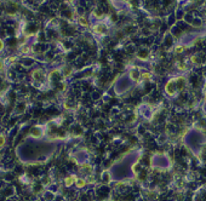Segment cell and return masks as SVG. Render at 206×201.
I'll return each mask as SVG.
<instances>
[{
    "label": "cell",
    "instance_id": "6da1fadb",
    "mask_svg": "<svg viewBox=\"0 0 206 201\" xmlns=\"http://www.w3.org/2000/svg\"><path fill=\"white\" fill-rule=\"evenodd\" d=\"M165 93L168 95L169 97H175L176 95H177V87H176V83H175V78L173 79H170L168 83L165 84Z\"/></svg>",
    "mask_w": 206,
    "mask_h": 201
},
{
    "label": "cell",
    "instance_id": "7a4b0ae2",
    "mask_svg": "<svg viewBox=\"0 0 206 201\" xmlns=\"http://www.w3.org/2000/svg\"><path fill=\"white\" fill-rule=\"evenodd\" d=\"M32 79L34 83H43L44 79H45V75H44V72L40 69V68H36V69H33L32 70Z\"/></svg>",
    "mask_w": 206,
    "mask_h": 201
},
{
    "label": "cell",
    "instance_id": "3957f363",
    "mask_svg": "<svg viewBox=\"0 0 206 201\" xmlns=\"http://www.w3.org/2000/svg\"><path fill=\"white\" fill-rule=\"evenodd\" d=\"M136 56L138 59H141V61H147V59L149 58V50L147 47H141L138 51H137Z\"/></svg>",
    "mask_w": 206,
    "mask_h": 201
},
{
    "label": "cell",
    "instance_id": "277c9868",
    "mask_svg": "<svg viewBox=\"0 0 206 201\" xmlns=\"http://www.w3.org/2000/svg\"><path fill=\"white\" fill-rule=\"evenodd\" d=\"M93 33L97 35H105L107 34V26L104 23H98L93 27Z\"/></svg>",
    "mask_w": 206,
    "mask_h": 201
},
{
    "label": "cell",
    "instance_id": "5b68a950",
    "mask_svg": "<svg viewBox=\"0 0 206 201\" xmlns=\"http://www.w3.org/2000/svg\"><path fill=\"white\" fill-rule=\"evenodd\" d=\"M129 75H130L131 80H133V81H138V80H141V75H142V73H141L137 68H131V69H130V72H129Z\"/></svg>",
    "mask_w": 206,
    "mask_h": 201
},
{
    "label": "cell",
    "instance_id": "8992f818",
    "mask_svg": "<svg viewBox=\"0 0 206 201\" xmlns=\"http://www.w3.org/2000/svg\"><path fill=\"white\" fill-rule=\"evenodd\" d=\"M78 23L80 24V27H85V28L90 26L89 19H87L85 16H79V17H78Z\"/></svg>",
    "mask_w": 206,
    "mask_h": 201
},
{
    "label": "cell",
    "instance_id": "52a82bcc",
    "mask_svg": "<svg viewBox=\"0 0 206 201\" xmlns=\"http://www.w3.org/2000/svg\"><path fill=\"white\" fill-rule=\"evenodd\" d=\"M76 177L74 176V175H72V176H68L66 179H64V184H66V187H71V185H73L75 182H76Z\"/></svg>",
    "mask_w": 206,
    "mask_h": 201
},
{
    "label": "cell",
    "instance_id": "ba28073f",
    "mask_svg": "<svg viewBox=\"0 0 206 201\" xmlns=\"http://www.w3.org/2000/svg\"><path fill=\"white\" fill-rule=\"evenodd\" d=\"M176 67H177V69L181 70V72H185V70L188 69V66L184 61H178L177 63H176Z\"/></svg>",
    "mask_w": 206,
    "mask_h": 201
},
{
    "label": "cell",
    "instance_id": "9c48e42d",
    "mask_svg": "<svg viewBox=\"0 0 206 201\" xmlns=\"http://www.w3.org/2000/svg\"><path fill=\"white\" fill-rule=\"evenodd\" d=\"M184 51H185V46H183V45H176L175 48H173V52H175L176 55H181V53H183Z\"/></svg>",
    "mask_w": 206,
    "mask_h": 201
},
{
    "label": "cell",
    "instance_id": "30bf717a",
    "mask_svg": "<svg viewBox=\"0 0 206 201\" xmlns=\"http://www.w3.org/2000/svg\"><path fill=\"white\" fill-rule=\"evenodd\" d=\"M72 72H73L72 68H71L69 66H66V67L62 69V72H61V73H62L63 76H69V75L72 74Z\"/></svg>",
    "mask_w": 206,
    "mask_h": 201
},
{
    "label": "cell",
    "instance_id": "8fae6325",
    "mask_svg": "<svg viewBox=\"0 0 206 201\" xmlns=\"http://www.w3.org/2000/svg\"><path fill=\"white\" fill-rule=\"evenodd\" d=\"M75 184H76L78 188H84V187L87 184V182H86V179L78 178V179H76V182H75Z\"/></svg>",
    "mask_w": 206,
    "mask_h": 201
},
{
    "label": "cell",
    "instance_id": "7c38bea8",
    "mask_svg": "<svg viewBox=\"0 0 206 201\" xmlns=\"http://www.w3.org/2000/svg\"><path fill=\"white\" fill-rule=\"evenodd\" d=\"M202 41H204V39H202L201 36H197V38L193 40L192 45H193V46H200V45L202 44Z\"/></svg>",
    "mask_w": 206,
    "mask_h": 201
},
{
    "label": "cell",
    "instance_id": "4fadbf2b",
    "mask_svg": "<svg viewBox=\"0 0 206 201\" xmlns=\"http://www.w3.org/2000/svg\"><path fill=\"white\" fill-rule=\"evenodd\" d=\"M152 78V74L150 73H142V75H141V80H149Z\"/></svg>",
    "mask_w": 206,
    "mask_h": 201
},
{
    "label": "cell",
    "instance_id": "5bb4252c",
    "mask_svg": "<svg viewBox=\"0 0 206 201\" xmlns=\"http://www.w3.org/2000/svg\"><path fill=\"white\" fill-rule=\"evenodd\" d=\"M32 132H33V133H32V136H33V137H39V136H40L39 133H41L40 130H38L36 127H34V128L32 130Z\"/></svg>",
    "mask_w": 206,
    "mask_h": 201
},
{
    "label": "cell",
    "instance_id": "9a60e30c",
    "mask_svg": "<svg viewBox=\"0 0 206 201\" xmlns=\"http://www.w3.org/2000/svg\"><path fill=\"white\" fill-rule=\"evenodd\" d=\"M86 182H87V183H95V177H93L92 175H91V176L89 175V176H87V178H86Z\"/></svg>",
    "mask_w": 206,
    "mask_h": 201
},
{
    "label": "cell",
    "instance_id": "2e32d148",
    "mask_svg": "<svg viewBox=\"0 0 206 201\" xmlns=\"http://www.w3.org/2000/svg\"><path fill=\"white\" fill-rule=\"evenodd\" d=\"M5 144V137L4 136H1V147Z\"/></svg>",
    "mask_w": 206,
    "mask_h": 201
}]
</instances>
